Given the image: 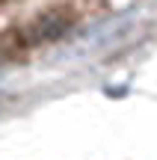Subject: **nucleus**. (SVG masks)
<instances>
[{
	"label": "nucleus",
	"mask_w": 157,
	"mask_h": 160,
	"mask_svg": "<svg viewBox=\"0 0 157 160\" xmlns=\"http://www.w3.org/2000/svg\"><path fill=\"white\" fill-rule=\"evenodd\" d=\"M68 24H71V18L65 15V12H47L39 21H33V27H30V42H53V39H59V36L68 30Z\"/></svg>",
	"instance_id": "obj_1"
}]
</instances>
